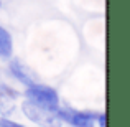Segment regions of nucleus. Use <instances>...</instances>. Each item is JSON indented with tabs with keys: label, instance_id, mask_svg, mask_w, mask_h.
I'll return each mask as SVG.
<instances>
[{
	"label": "nucleus",
	"instance_id": "nucleus-4",
	"mask_svg": "<svg viewBox=\"0 0 130 127\" xmlns=\"http://www.w3.org/2000/svg\"><path fill=\"white\" fill-rule=\"evenodd\" d=\"M8 68H10V74H12L15 79H18L22 84H25L26 88L36 84L35 74H33L31 71L28 69V66H25V64H23L20 60H17V58H15V60H12Z\"/></svg>",
	"mask_w": 130,
	"mask_h": 127
},
{
	"label": "nucleus",
	"instance_id": "nucleus-10",
	"mask_svg": "<svg viewBox=\"0 0 130 127\" xmlns=\"http://www.w3.org/2000/svg\"><path fill=\"white\" fill-rule=\"evenodd\" d=\"M0 7H2V3H0Z\"/></svg>",
	"mask_w": 130,
	"mask_h": 127
},
{
	"label": "nucleus",
	"instance_id": "nucleus-6",
	"mask_svg": "<svg viewBox=\"0 0 130 127\" xmlns=\"http://www.w3.org/2000/svg\"><path fill=\"white\" fill-rule=\"evenodd\" d=\"M13 111H15V104H13V101L8 99V97H5V96L0 92V114H2V117L10 116Z\"/></svg>",
	"mask_w": 130,
	"mask_h": 127
},
{
	"label": "nucleus",
	"instance_id": "nucleus-3",
	"mask_svg": "<svg viewBox=\"0 0 130 127\" xmlns=\"http://www.w3.org/2000/svg\"><path fill=\"white\" fill-rule=\"evenodd\" d=\"M56 116L61 119V122H66L71 127H94V121L97 117L95 112L76 111L73 107H59Z\"/></svg>",
	"mask_w": 130,
	"mask_h": 127
},
{
	"label": "nucleus",
	"instance_id": "nucleus-9",
	"mask_svg": "<svg viewBox=\"0 0 130 127\" xmlns=\"http://www.w3.org/2000/svg\"><path fill=\"white\" fill-rule=\"evenodd\" d=\"M97 124L99 127H105V121H107V117H105V112H101V114H97Z\"/></svg>",
	"mask_w": 130,
	"mask_h": 127
},
{
	"label": "nucleus",
	"instance_id": "nucleus-1",
	"mask_svg": "<svg viewBox=\"0 0 130 127\" xmlns=\"http://www.w3.org/2000/svg\"><path fill=\"white\" fill-rule=\"evenodd\" d=\"M25 96H26V101L40 106V107L46 109V111L56 112L59 109V96L50 86L36 83V84L30 86V88H26Z\"/></svg>",
	"mask_w": 130,
	"mask_h": 127
},
{
	"label": "nucleus",
	"instance_id": "nucleus-2",
	"mask_svg": "<svg viewBox=\"0 0 130 127\" xmlns=\"http://www.w3.org/2000/svg\"><path fill=\"white\" fill-rule=\"evenodd\" d=\"M22 111L31 122L38 124L40 127H61L63 122L56 116V112L46 111V109L40 107V106L33 104L30 101H25L22 104Z\"/></svg>",
	"mask_w": 130,
	"mask_h": 127
},
{
	"label": "nucleus",
	"instance_id": "nucleus-7",
	"mask_svg": "<svg viewBox=\"0 0 130 127\" xmlns=\"http://www.w3.org/2000/svg\"><path fill=\"white\" fill-rule=\"evenodd\" d=\"M0 92H2L5 97L12 99V101H15V99L20 96V92L17 91L15 88H12V86H8V84H5V83H0Z\"/></svg>",
	"mask_w": 130,
	"mask_h": 127
},
{
	"label": "nucleus",
	"instance_id": "nucleus-8",
	"mask_svg": "<svg viewBox=\"0 0 130 127\" xmlns=\"http://www.w3.org/2000/svg\"><path fill=\"white\" fill-rule=\"evenodd\" d=\"M0 127H25V125L18 124V122L12 121L8 117H0Z\"/></svg>",
	"mask_w": 130,
	"mask_h": 127
},
{
	"label": "nucleus",
	"instance_id": "nucleus-5",
	"mask_svg": "<svg viewBox=\"0 0 130 127\" xmlns=\"http://www.w3.org/2000/svg\"><path fill=\"white\" fill-rule=\"evenodd\" d=\"M13 53V41L10 33L0 26V58H10Z\"/></svg>",
	"mask_w": 130,
	"mask_h": 127
}]
</instances>
